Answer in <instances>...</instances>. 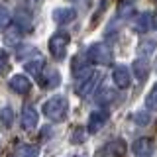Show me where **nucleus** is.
I'll list each match as a JSON object with an SVG mask.
<instances>
[{"mask_svg":"<svg viewBox=\"0 0 157 157\" xmlns=\"http://www.w3.org/2000/svg\"><path fill=\"white\" fill-rule=\"evenodd\" d=\"M39 149L36 145H29V144H18L14 147V157H37Z\"/></svg>","mask_w":157,"mask_h":157,"instance_id":"obj_16","label":"nucleus"},{"mask_svg":"<svg viewBox=\"0 0 157 157\" xmlns=\"http://www.w3.org/2000/svg\"><path fill=\"white\" fill-rule=\"evenodd\" d=\"M6 59H8V57H6V53L2 51V53H0V73L4 71V67H6Z\"/></svg>","mask_w":157,"mask_h":157,"instance_id":"obj_25","label":"nucleus"},{"mask_svg":"<svg viewBox=\"0 0 157 157\" xmlns=\"http://www.w3.org/2000/svg\"><path fill=\"white\" fill-rule=\"evenodd\" d=\"M82 140H85V134H82L81 128H77L75 134H73V144H82Z\"/></svg>","mask_w":157,"mask_h":157,"instance_id":"obj_24","label":"nucleus"},{"mask_svg":"<svg viewBox=\"0 0 157 157\" xmlns=\"http://www.w3.org/2000/svg\"><path fill=\"white\" fill-rule=\"evenodd\" d=\"M69 41H71V37H69L67 32H57V33H53L51 39H49V53H51V55L55 57L57 61H61V59L65 57V53H67Z\"/></svg>","mask_w":157,"mask_h":157,"instance_id":"obj_4","label":"nucleus"},{"mask_svg":"<svg viewBox=\"0 0 157 157\" xmlns=\"http://www.w3.org/2000/svg\"><path fill=\"white\" fill-rule=\"evenodd\" d=\"M132 151H134L136 157H153V140H149V137H140L137 141H134V145H132Z\"/></svg>","mask_w":157,"mask_h":157,"instance_id":"obj_6","label":"nucleus"},{"mask_svg":"<svg viewBox=\"0 0 157 157\" xmlns=\"http://www.w3.org/2000/svg\"><path fill=\"white\" fill-rule=\"evenodd\" d=\"M155 26H157V16H155Z\"/></svg>","mask_w":157,"mask_h":157,"instance_id":"obj_26","label":"nucleus"},{"mask_svg":"<svg viewBox=\"0 0 157 157\" xmlns=\"http://www.w3.org/2000/svg\"><path fill=\"white\" fill-rule=\"evenodd\" d=\"M37 78H39V82H41L43 88H55V86H59V82H61V75H59L55 69H51V71H47V73H41Z\"/></svg>","mask_w":157,"mask_h":157,"instance_id":"obj_13","label":"nucleus"},{"mask_svg":"<svg viewBox=\"0 0 157 157\" xmlns=\"http://www.w3.org/2000/svg\"><path fill=\"white\" fill-rule=\"evenodd\" d=\"M10 88H12L14 92H18V94H28L29 88H32V82L24 75H14L10 78Z\"/></svg>","mask_w":157,"mask_h":157,"instance_id":"obj_11","label":"nucleus"},{"mask_svg":"<svg viewBox=\"0 0 157 157\" xmlns=\"http://www.w3.org/2000/svg\"><path fill=\"white\" fill-rule=\"evenodd\" d=\"M10 22H12V14H10V10L0 4V32H4V29L10 26Z\"/></svg>","mask_w":157,"mask_h":157,"instance_id":"obj_20","label":"nucleus"},{"mask_svg":"<svg viewBox=\"0 0 157 157\" xmlns=\"http://www.w3.org/2000/svg\"><path fill=\"white\" fill-rule=\"evenodd\" d=\"M145 108H147V110H151V112L157 110V85L151 86L149 94L145 96Z\"/></svg>","mask_w":157,"mask_h":157,"instance_id":"obj_19","label":"nucleus"},{"mask_svg":"<svg viewBox=\"0 0 157 157\" xmlns=\"http://www.w3.org/2000/svg\"><path fill=\"white\" fill-rule=\"evenodd\" d=\"M41 110L51 122H63L69 114V100L61 94H55V96L49 98V100L43 102Z\"/></svg>","mask_w":157,"mask_h":157,"instance_id":"obj_1","label":"nucleus"},{"mask_svg":"<svg viewBox=\"0 0 157 157\" xmlns=\"http://www.w3.org/2000/svg\"><path fill=\"white\" fill-rule=\"evenodd\" d=\"M151 26H153V16L151 14H140L137 16V20H136V24H134V28H136V32H140V33H144V32H147Z\"/></svg>","mask_w":157,"mask_h":157,"instance_id":"obj_17","label":"nucleus"},{"mask_svg":"<svg viewBox=\"0 0 157 157\" xmlns=\"http://www.w3.org/2000/svg\"><path fill=\"white\" fill-rule=\"evenodd\" d=\"M112 78H114V85L118 88H128L130 86V69L124 67V65H116L114 67V73H112Z\"/></svg>","mask_w":157,"mask_h":157,"instance_id":"obj_8","label":"nucleus"},{"mask_svg":"<svg viewBox=\"0 0 157 157\" xmlns=\"http://www.w3.org/2000/svg\"><path fill=\"white\" fill-rule=\"evenodd\" d=\"M39 55V51L37 49H33V47H29V45H22L18 49V59H26V57H36Z\"/></svg>","mask_w":157,"mask_h":157,"instance_id":"obj_21","label":"nucleus"},{"mask_svg":"<svg viewBox=\"0 0 157 157\" xmlns=\"http://www.w3.org/2000/svg\"><path fill=\"white\" fill-rule=\"evenodd\" d=\"M155 45H157V43L153 41V39H149V41H144V43L140 45V53H141V55H149V53L155 51Z\"/></svg>","mask_w":157,"mask_h":157,"instance_id":"obj_22","label":"nucleus"},{"mask_svg":"<svg viewBox=\"0 0 157 157\" xmlns=\"http://www.w3.org/2000/svg\"><path fill=\"white\" fill-rule=\"evenodd\" d=\"M126 151V144L122 140H116V141H108L104 147L96 151V157H122Z\"/></svg>","mask_w":157,"mask_h":157,"instance_id":"obj_5","label":"nucleus"},{"mask_svg":"<svg viewBox=\"0 0 157 157\" xmlns=\"http://www.w3.org/2000/svg\"><path fill=\"white\" fill-rule=\"evenodd\" d=\"M16 28L20 33H28L32 32V12L26 8L18 10L16 12Z\"/></svg>","mask_w":157,"mask_h":157,"instance_id":"obj_10","label":"nucleus"},{"mask_svg":"<svg viewBox=\"0 0 157 157\" xmlns=\"http://www.w3.org/2000/svg\"><path fill=\"white\" fill-rule=\"evenodd\" d=\"M86 59L96 65H110L112 63V49L106 43H92L86 51Z\"/></svg>","mask_w":157,"mask_h":157,"instance_id":"obj_2","label":"nucleus"},{"mask_svg":"<svg viewBox=\"0 0 157 157\" xmlns=\"http://www.w3.org/2000/svg\"><path fill=\"white\" fill-rule=\"evenodd\" d=\"M108 118H110V114H108L106 110H96V112H92L90 118H88V132H90V134H96V132L108 122Z\"/></svg>","mask_w":157,"mask_h":157,"instance_id":"obj_9","label":"nucleus"},{"mask_svg":"<svg viewBox=\"0 0 157 157\" xmlns=\"http://www.w3.org/2000/svg\"><path fill=\"white\" fill-rule=\"evenodd\" d=\"M77 18V12L73 8H55L53 10V22L63 26V24H69Z\"/></svg>","mask_w":157,"mask_h":157,"instance_id":"obj_12","label":"nucleus"},{"mask_svg":"<svg viewBox=\"0 0 157 157\" xmlns=\"http://www.w3.org/2000/svg\"><path fill=\"white\" fill-rule=\"evenodd\" d=\"M37 120H39V114H37L36 108L32 104L24 106V112H22V128L24 130H33L37 126Z\"/></svg>","mask_w":157,"mask_h":157,"instance_id":"obj_7","label":"nucleus"},{"mask_svg":"<svg viewBox=\"0 0 157 157\" xmlns=\"http://www.w3.org/2000/svg\"><path fill=\"white\" fill-rule=\"evenodd\" d=\"M132 69H134V75H136L137 81H145L147 75H149V63L145 59H136Z\"/></svg>","mask_w":157,"mask_h":157,"instance_id":"obj_15","label":"nucleus"},{"mask_svg":"<svg viewBox=\"0 0 157 157\" xmlns=\"http://www.w3.org/2000/svg\"><path fill=\"white\" fill-rule=\"evenodd\" d=\"M112 98H114V94H112L110 88H102V92L98 94L96 100H98V104H108V102H110Z\"/></svg>","mask_w":157,"mask_h":157,"instance_id":"obj_23","label":"nucleus"},{"mask_svg":"<svg viewBox=\"0 0 157 157\" xmlns=\"http://www.w3.org/2000/svg\"><path fill=\"white\" fill-rule=\"evenodd\" d=\"M98 78H100V77H98L96 73L92 71V69H85L81 75H77V81H78V85H77V94L82 96V98H86L92 90H94Z\"/></svg>","mask_w":157,"mask_h":157,"instance_id":"obj_3","label":"nucleus"},{"mask_svg":"<svg viewBox=\"0 0 157 157\" xmlns=\"http://www.w3.org/2000/svg\"><path fill=\"white\" fill-rule=\"evenodd\" d=\"M12 122H14V112H12V108L6 106V108H2L0 110V124H2V128H12Z\"/></svg>","mask_w":157,"mask_h":157,"instance_id":"obj_18","label":"nucleus"},{"mask_svg":"<svg viewBox=\"0 0 157 157\" xmlns=\"http://www.w3.org/2000/svg\"><path fill=\"white\" fill-rule=\"evenodd\" d=\"M43 59H41V55H36V57H32L29 61H26L24 63V67H26V71L29 73V75H33V77H39L41 75V71H43Z\"/></svg>","mask_w":157,"mask_h":157,"instance_id":"obj_14","label":"nucleus"}]
</instances>
